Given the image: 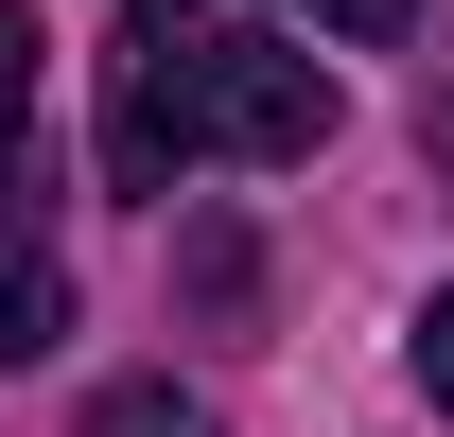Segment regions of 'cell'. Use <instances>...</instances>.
I'll return each mask as SVG.
<instances>
[{
    "label": "cell",
    "mask_w": 454,
    "mask_h": 437,
    "mask_svg": "<svg viewBox=\"0 0 454 437\" xmlns=\"http://www.w3.org/2000/svg\"><path fill=\"white\" fill-rule=\"evenodd\" d=\"M35 53H53V36H35V0H0V140L35 123Z\"/></svg>",
    "instance_id": "obj_4"
},
{
    "label": "cell",
    "mask_w": 454,
    "mask_h": 437,
    "mask_svg": "<svg viewBox=\"0 0 454 437\" xmlns=\"http://www.w3.org/2000/svg\"><path fill=\"white\" fill-rule=\"evenodd\" d=\"M402 368H419V402H437V420H454V280H437V298H419V332H402Z\"/></svg>",
    "instance_id": "obj_5"
},
{
    "label": "cell",
    "mask_w": 454,
    "mask_h": 437,
    "mask_svg": "<svg viewBox=\"0 0 454 437\" xmlns=\"http://www.w3.org/2000/svg\"><path fill=\"white\" fill-rule=\"evenodd\" d=\"M88 437H227V420H210V402H175V385H106Z\"/></svg>",
    "instance_id": "obj_3"
},
{
    "label": "cell",
    "mask_w": 454,
    "mask_h": 437,
    "mask_svg": "<svg viewBox=\"0 0 454 437\" xmlns=\"http://www.w3.org/2000/svg\"><path fill=\"white\" fill-rule=\"evenodd\" d=\"M437 158H454V88H437Z\"/></svg>",
    "instance_id": "obj_7"
},
{
    "label": "cell",
    "mask_w": 454,
    "mask_h": 437,
    "mask_svg": "<svg viewBox=\"0 0 454 437\" xmlns=\"http://www.w3.org/2000/svg\"><path fill=\"white\" fill-rule=\"evenodd\" d=\"M315 18H333V36H402L419 0H315Z\"/></svg>",
    "instance_id": "obj_6"
},
{
    "label": "cell",
    "mask_w": 454,
    "mask_h": 437,
    "mask_svg": "<svg viewBox=\"0 0 454 437\" xmlns=\"http://www.w3.org/2000/svg\"><path fill=\"white\" fill-rule=\"evenodd\" d=\"M70 350V263L35 227H0V368H53Z\"/></svg>",
    "instance_id": "obj_2"
},
{
    "label": "cell",
    "mask_w": 454,
    "mask_h": 437,
    "mask_svg": "<svg viewBox=\"0 0 454 437\" xmlns=\"http://www.w3.org/2000/svg\"><path fill=\"white\" fill-rule=\"evenodd\" d=\"M333 140V70L280 53V36H210L140 0V53H122V106H106V175L122 193H175L192 158H315Z\"/></svg>",
    "instance_id": "obj_1"
}]
</instances>
